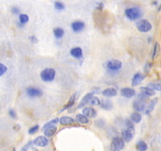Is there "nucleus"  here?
<instances>
[{"instance_id": "1", "label": "nucleus", "mask_w": 161, "mask_h": 151, "mask_svg": "<svg viewBox=\"0 0 161 151\" xmlns=\"http://www.w3.org/2000/svg\"><path fill=\"white\" fill-rule=\"evenodd\" d=\"M56 72L52 68H47L40 72V78L42 81L49 83L52 82L55 79Z\"/></svg>"}, {"instance_id": "2", "label": "nucleus", "mask_w": 161, "mask_h": 151, "mask_svg": "<svg viewBox=\"0 0 161 151\" xmlns=\"http://www.w3.org/2000/svg\"><path fill=\"white\" fill-rule=\"evenodd\" d=\"M125 15L129 20L131 21H135L137 19H139L142 17V11L138 7H132V8H128L125 10Z\"/></svg>"}, {"instance_id": "3", "label": "nucleus", "mask_w": 161, "mask_h": 151, "mask_svg": "<svg viewBox=\"0 0 161 151\" xmlns=\"http://www.w3.org/2000/svg\"><path fill=\"white\" fill-rule=\"evenodd\" d=\"M123 66V63L119 60L117 59H112L108 61L105 64V67L108 71L110 72H117L119 69H121Z\"/></svg>"}, {"instance_id": "4", "label": "nucleus", "mask_w": 161, "mask_h": 151, "mask_svg": "<svg viewBox=\"0 0 161 151\" xmlns=\"http://www.w3.org/2000/svg\"><path fill=\"white\" fill-rule=\"evenodd\" d=\"M137 28L138 31L142 32H148L152 29V25L150 24V22L147 20H140L139 21L137 22Z\"/></svg>"}, {"instance_id": "5", "label": "nucleus", "mask_w": 161, "mask_h": 151, "mask_svg": "<svg viewBox=\"0 0 161 151\" xmlns=\"http://www.w3.org/2000/svg\"><path fill=\"white\" fill-rule=\"evenodd\" d=\"M134 127H130V128H127V129L123 130L122 132V137L123 139L126 142H131L133 139L134 136Z\"/></svg>"}, {"instance_id": "6", "label": "nucleus", "mask_w": 161, "mask_h": 151, "mask_svg": "<svg viewBox=\"0 0 161 151\" xmlns=\"http://www.w3.org/2000/svg\"><path fill=\"white\" fill-rule=\"evenodd\" d=\"M26 94L30 98H36L42 95V91L38 88L30 87L26 89Z\"/></svg>"}, {"instance_id": "7", "label": "nucleus", "mask_w": 161, "mask_h": 151, "mask_svg": "<svg viewBox=\"0 0 161 151\" xmlns=\"http://www.w3.org/2000/svg\"><path fill=\"white\" fill-rule=\"evenodd\" d=\"M33 144L36 146H39V147H45L48 145L49 143V140L48 139L46 136H42V135H40V136H38L34 139V141L32 142Z\"/></svg>"}, {"instance_id": "8", "label": "nucleus", "mask_w": 161, "mask_h": 151, "mask_svg": "<svg viewBox=\"0 0 161 151\" xmlns=\"http://www.w3.org/2000/svg\"><path fill=\"white\" fill-rule=\"evenodd\" d=\"M112 146L114 149L117 150H123L124 148V140L119 137H115L112 141Z\"/></svg>"}, {"instance_id": "9", "label": "nucleus", "mask_w": 161, "mask_h": 151, "mask_svg": "<svg viewBox=\"0 0 161 151\" xmlns=\"http://www.w3.org/2000/svg\"><path fill=\"white\" fill-rule=\"evenodd\" d=\"M71 27H72V31L74 32H80L84 29L85 24H84V22L81 21H75L72 22Z\"/></svg>"}, {"instance_id": "10", "label": "nucleus", "mask_w": 161, "mask_h": 151, "mask_svg": "<svg viewBox=\"0 0 161 151\" xmlns=\"http://www.w3.org/2000/svg\"><path fill=\"white\" fill-rule=\"evenodd\" d=\"M120 94L123 97H125L127 99H131L136 94V92L133 88H123L121 89Z\"/></svg>"}, {"instance_id": "11", "label": "nucleus", "mask_w": 161, "mask_h": 151, "mask_svg": "<svg viewBox=\"0 0 161 151\" xmlns=\"http://www.w3.org/2000/svg\"><path fill=\"white\" fill-rule=\"evenodd\" d=\"M94 96V93L93 92H90L87 93L85 96L82 99V100L80 101V103L78 105V109H81V108L85 107L86 105L89 104L90 99H92V97Z\"/></svg>"}, {"instance_id": "12", "label": "nucleus", "mask_w": 161, "mask_h": 151, "mask_svg": "<svg viewBox=\"0 0 161 151\" xmlns=\"http://www.w3.org/2000/svg\"><path fill=\"white\" fill-rule=\"evenodd\" d=\"M133 107L137 112H142L145 108V102L144 100L138 99V100L134 102Z\"/></svg>"}, {"instance_id": "13", "label": "nucleus", "mask_w": 161, "mask_h": 151, "mask_svg": "<svg viewBox=\"0 0 161 151\" xmlns=\"http://www.w3.org/2000/svg\"><path fill=\"white\" fill-rule=\"evenodd\" d=\"M82 113L87 117H90V118H95V117L97 116L96 110L90 107H85L84 109H83Z\"/></svg>"}, {"instance_id": "14", "label": "nucleus", "mask_w": 161, "mask_h": 151, "mask_svg": "<svg viewBox=\"0 0 161 151\" xmlns=\"http://www.w3.org/2000/svg\"><path fill=\"white\" fill-rule=\"evenodd\" d=\"M145 76L144 74H142V73H140V72L136 73V74L134 76L133 79H132V83H131L132 86L133 87H136L138 84H140L142 83V80L145 79Z\"/></svg>"}, {"instance_id": "15", "label": "nucleus", "mask_w": 161, "mask_h": 151, "mask_svg": "<svg viewBox=\"0 0 161 151\" xmlns=\"http://www.w3.org/2000/svg\"><path fill=\"white\" fill-rule=\"evenodd\" d=\"M70 54L76 59H80L83 58L84 54H83V50L80 47H74L70 50Z\"/></svg>"}, {"instance_id": "16", "label": "nucleus", "mask_w": 161, "mask_h": 151, "mask_svg": "<svg viewBox=\"0 0 161 151\" xmlns=\"http://www.w3.org/2000/svg\"><path fill=\"white\" fill-rule=\"evenodd\" d=\"M101 94H102L103 96L107 97V98H112V97L116 96L117 91L115 88H106L104 91H102Z\"/></svg>"}, {"instance_id": "17", "label": "nucleus", "mask_w": 161, "mask_h": 151, "mask_svg": "<svg viewBox=\"0 0 161 151\" xmlns=\"http://www.w3.org/2000/svg\"><path fill=\"white\" fill-rule=\"evenodd\" d=\"M59 122L61 123V125H70V124H74L75 121L70 117L64 116V117H61V118L59 119Z\"/></svg>"}, {"instance_id": "18", "label": "nucleus", "mask_w": 161, "mask_h": 151, "mask_svg": "<svg viewBox=\"0 0 161 151\" xmlns=\"http://www.w3.org/2000/svg\"><path fill=\"white\" fill-rule=\"evenodd\" d=\"M100 106L102 108L103 110H111L113 107V104L112 102L110 101V100H108V99H104V100H101L100 103Z\"/></svg>"}, {"instance_id": "19", "label": "nucleus", "mask_w": 161, "mask_h": 151, "mask_svg": "<svg viewBox=\"0 0 161 151\" xmlns=\"http://www.w3.org/2000/svg\"><path fill=\"white\" fill-rule=\"evenodd\" d=\"M44 135L46 137H51L53 136L57 132V127L56 126H50L48 127L47 128H45L44 130Z\"/></svg>"}, {"instance_id": "20", "label": "nucleus", "mask_w": 161, "mask_h": 151, "mask_svg": "<svg viewBox=\"0 0 161 151\" xmlns=\"http://www.w3.org/2000/svg\"><path fill=\"white\" fill-rule=\"evenodd\" d=\"M76 94H77V93H75L72 94V96H71V98L69 99V100L68 103L64 105V108L61 110V111H64V110H67V109H69V108L72 107V106L74 105L75 102V99H76Z\"/></svg>"}, {"instance_id": "21", "label": "nucleus", "mask_w": 161, "mask_h": 151, "mask_svg": "<svg viewBox=\"0 0 161 151\" xmlns=\"http://www.w3.org/2000/svg\"><path fill=\"white\" fill-rule=\"evenodd\" d=\"M140 91L142 92V94H144L145 95H146V96H153V95H155V91L152 90L151 88H145V87H142V88H140Z\"/></svg>"}, {"instance_id": "22", "label": "nucleus", "mask_w": 161, "mask_h": 151, "mask_svg": "<svg viewBox=\"0 0 161 151\" xmlns=\"http://www.w3.org/2000/svg\"><path fill=\"white\" fill-rule=\"evenodd\" d=\"M157 101H158V99L157 98H156V99H153V100H151V102H149V104L148 105L147 109H146V111H145V114H149L153 110L154 107H155L156 104L157 103Z\"/></svg>"}, {"instance_id": "23", "label": "nucleus", "mask_w": 161, "mask_h": 151, "mask_svg": "<svg viewBox=\"0 0 161 151\" xmlns=\"http://www.w3.org/2000/svg\"><path fill=\"white\" fill-rule=\"evenodd\" d=\"M76 120H77L79 123L83 124H86L90 122V121L88 120V117H86L85 115H84L83 113L82 114H77L76 115Z\"/></svg>"}, {"instance_id": "24", "label": "nucleus", "mask_w": 161, "mask_h": 151, "mask_svg": "<svg viewBox=\"0 0 161 151\" xmlns=\"http://www.w3.org/2000/svg\"><path fill=\"white\" fill-rule=\"evenodd\" d=\"M131 121H132V122H134V123L138 124V123H140L141 121H142V115L139 113H138V112L131 113Z\"/></svg>"}, {"instance_id": "25", "label": "nucleus", "mask_w": 161, "mask_h": 151, "mask_svg": "<svg viewBox=\"0 0 161 151\" xmlns=\"http://www.w3.org/2000/svg\"><path fill=\"white\" fill-rule=\"evenodd\" d=\"M53 35L57 39H61L64 35V31L61 28H56L53 29Z\"/></svg>"}, {"instance_id": "26", "label": "nucleus", "mask_w": 161, "mask_h": 151, "mask_svg": "<svg viewBox=\"0 0 161 151\" xmlns=\"http://www.w3.org/2000/svg\"><path fill=\"white\" fill-rule=\"evenodd\" d=\"M136 149L138 151H146L148 149V146L145 142L141 140L137 143Z\"/></svg>"}, {"instance_id": "27", "label": "nucleus", "mask_w": 161, "mask_h": 151, "mask_svg": "<svg viewBox=\"0 0 161 151\" xmlns=\"http://www.w3.org/2000/svg\"><path fill=\"white\" fill-rule=\"evenodd\" d=\"M59 122V119L58 118H55V119H53V120H51L50 121L47 122V124H44V126L42 127V130H44L45 128H47L48 127H50V126H55L56 124H58Z\"/></svg>"}, {"instance_id": "28", "label": "nucleus", "mask_w": 161, "mask_h": 151, "mask_svg": "<svg viewBox=\"0 0 161 151\" xmlns=\"http://www.w3.org/2000/svg\"><path fill=\"white\" fill-rule=\"evenodd\" d=\"M28 21H29V17L27 14H20L19 21L21 25H25L26 23H28Z\"/></svg>"}, {"instance_id": "29", "label": "nucleus", "mask_w": 161, "mask_h": 151, "mask_svg": "<svg viewBox=\"0 0 161 151\" xmlns=\"http://www.w3.org/2000/svg\"><path fill=\"white\" fill-rule=\"evenodd\" d=\"M148 88H151L152 90L161 91V83H149Z\"/></svg>"}, {"instance_id": "30", "label": "nucleus", "mask_w": 161, "mask_h": 151, "mask_svg": "<svg viewBox=\"0 0 161 151\" xmlns=\"http://www.w3.org/2000/svg\"><path fill=\"white\" fill-rule=\"evenodd\" d=\"M101 103V100L97 97L93 96L92 99H90V104L92 105H95V106H97V105H100Z\"/></svg>"}, {"instance_id": "31", "label": "nucleus", "mask_w": 161, "mask_h": 151, "mask_svg": "<svg viewBox=\"0 0 161 151\" xmlns=\"http://www.w3.org/2000/svg\"><path fill=\"white\" fill-rule=\"evenodd\" d=\"M54 7L58 10H63L64 7H65V6H64V3H61V2H55V3H54Z\"/></svg>"}, {"instance_id": "32", "label": "nucleus", "mask_w": 161, "mask_h": 151, "mask_svg": "<svg viewBox=\"0 0 161 151\" xmlns=\"http://www.w3.org/2000/svg\"><path fill=\"white\" fill-rule=\"evenodd\" d=\"M39 128V126L37 124V125H35V126H32V128H30L29 129H28V133L30 134V135H33L35 134L36 132H38V130Z\"/></svg>"}, {"instance_id": "33", "label": "nucleus", "mask_w": 161, "mask_h": 151, "mask_svg": "<svg viewBox=\"0 0 161 151\" xmlns=\"http://www.w3.org/2000/svg\"><path fill=\"white\" fill-rule=\"evenodd\" d=\"M7 67L5 65L0 63V77H2L7 72Z\"/></svg>"}, {"instance_id": "34", "label": "nucleus", "mask_w": 161, "mask_h": 151, "mask_svg": "<svg viewBox=\"0 0 161 151\" xmlns=\"http://www.w3.org/2000/svg\"><path fill=\"white\" fill-rule=\"evenodd\" d=\"M9 115H10V117L13 119L17 118V113H16V112H15V110H9Z\"/></svg>"}, {"instance_id": "35", "label": "nucleus", "mask_w": 161, "mask_h": 151, "mask_svg": "<svg viewBox=\"0 0 161 151\" xmlns=\"http://www.w3.org/2000/svg\"><path fill=\"white\" fill-rule=\"evenodd\" d=\"M32 141H30V142H28L26 145H25V146H23L22 148H21V151H28V150L29 148H30L31 145H32Z\"/></svg>"}, {"instance_id": "36", "label": "nucleus", "mask_w": 161, "mask_h": 151, "mask_svg": "<svg viewBox=\"0 0 161 151\" xmlns=\"http://www.w3.org/2000/svg\"><path fill=\"white\" fill-rule=\"evenodd\" d=\"M96 125H97V127H103L104 125H105V122H104V121L103 120H101V119H100V120H98V121H96Z\"/></svg>"}, {"instance_id": "37", "label": "nucleus", "mask_w": 161, "mask_h": 151, "mask_svg": "<svg viewBox=\"0 0 161 151\" xmlns=\"http://www.w3.org/2000/svg\"><path fill=\"white\" fill-rule=\"evenodd\" d=\"M11 12L14 14H20V9L16 7V6H14L11 8Z\"/></svg>"}, {"instance_id": "38", "label": "nucleus", "mask_w": 161, "mask_h": 151, "mask_svg": "<svg viewBox=\"0 0 161 151\" xmlns=\"http://www.w3.org/2000/svg\"><path fill=\"white\" fill-rule=\"evenodd\" d=\"M29 39L31 40V42L32 43H38V39L37 37L35 36H32L29 37Z\"/></svg>"}, {"instance_id": "39", "label": "nucleus", "mask_w": 161, "mask_h": 151, "mask_svg": "<svg viewBox=\"0 0 161 151\" xmlns=\"http://www.w3.org/2000/svg\"><path fill=\"white\" fill-rule=\"evenodd\" d=\"M157 49H158V43H156L154 47V50H153V58H155L156 54V52H157Z\"/></svg>"}, {"instance_id": "40", "label": "nucleus", "mask_w": 161, "mask_h": 151, "mask_svg": "<svg viewBox=\"0 0 161 151\" xmlns=\"http://www.w3.org/2000/svg\"><path fill=\"white\" fill-rule=\"evenodd\" d=\"M101 88H93L92 89V92L94 94H98L100 93Z\"/></svg>"}, {"instance_id": "41", "label": "nucleus", "mask_w": 161, "mask_h": 151, "mask_svg": "<svg viewBox=\"0 0 161 151\" xmlns=\"http://www.w3.org/2000/svg\"><path fill=\"white\" fill-rule=\"evenodd\" d=\"M103 8H104V4H103L102 3H97V10H102Z\"/></svg>"}, {"instance_id": "42", "label": "nucleus", "mask_w": 161, "mask_h": 151, "mask_svg": "<svg viewBox=\"0 0 161 151\" xmlns=\"http://www.w3.org/2000/svg\"><path fill=\"white\" fill-rule=\"evenodd\" d=\"M113 151H120L119 150H117V149H114Z\"/></svg>"}, {"instance_id": "43", "label": "nucleus", "mask_w": 161, "mask_h": 151, "mask_svg": "<svg viewBox=\"0 0 161 151\" xmlns=\"http://www.w3.org/2000/svg\"><path fill=\"white\" fill-rule=\"evenodd\" d=\"M12 151H16V150H12Z\"/></svg>"}]
</instances>
